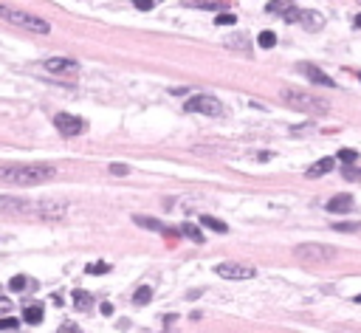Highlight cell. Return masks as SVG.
<instances>
[{
  "label": "cell",
  "mask_w": 361,
  "mask_h": 333,
  "mask_svg": "<svg viewBox=\"0 0 361 333\" xmlns=\"http://www.w3.org/2000/svg\"><path fill=\"white\" fill-rule=\"evenodd\" d=\"M355 302H361V294H358V297H355Z\"/></svg>",
  "instance_id": "38"
},
{
  "label": "cell",
  "mask_w": 361,
  "mask_h": 333,
  "mask_svg": "<svg viewBox=\"0 0 361 333\" xmlns=\"http://www.w3.org/2000/svg\"><path fill=\"white\" fill-rule=\"evenodd\" d=\"M57 333H82V330H79V325H74V322H65Z\"/></svg>",
  "instance_id": "33"
},
{
  "label": "cell",
  "mask_w": 361,
  "mask_h": 333,
  "mask_svg": "<svg viewBox=\"0 0 361 333\" xmlns=\"http://www.w3.org/2000/svg\"><path fill=\"white\" fill-rule=\"evenodd\" d=\"M0 330H17V319L14 316H3L0 319Z\"/></svg>",
  "instance_id": "25"
},
{
  "label": "cell",
  "mask_w": 361,
  "mask_h": 333,
  "mask_svg": "<svg viewBox=\"0 0 361 333\" xmlns=\"http://www.w3.org/2000/svg\"><path fill=\"white\" fill-rule=\"evenodd\" d=\"M280 99L288 105V108H294V110H302V113H327L330 110V105L324 102L322 96H316V93L305 91V88H285V91L280 93Z\"/></svg>",
  "instance_id": "2"
},
{
  "label": "cell",
  "mask_w": 361,
  "mask_h": 333,
  "mask_svg": "<svg viewBox=\"0 0 361 333\" xmlns=\"http://www.w3.org/2000/svg\"><path fill=\"white\" fill-rule=\"evenodd\" d=\"M201 223L206 226V229H212V232H220V235H226V232H229V226L223 223V220L212 218V215H203V218H201Z\"/></svg>",
  "instance_id": "17"
},
{
  "label": "cell",
  "mask_w": 361,
  "mask_h": 333,
  "mask_svg": "<svg viewBox=\"0 0 361 333\" xmlns=\"http://www.w3.org/2000/svg\"><path fill=\"white\" fill-rule=\"evenodd\" d=\"M302 71H305V76L311 79V82H316V85H324V88H333V79L327 76L324 71H319L316 65H302Z\"/></svg>",
  "instance_id": "13"
},
{
  "label": "cell",
  "mask_w": 361,
  "mask_h": 333,
  "mask_svg": "<svg viewBox=\"0 0 361 333\" xmlns=\"http://www.w3.org/2000/svg\"><path fill=\"white\" fill-rule=\"evenodd\" d=\"M353 209V195H336V198L327 200V212L333 215H344Z\"/></svg>",
  "instance_id": "11"
},
{
  "label": "cell",
  "mask_w": 361,
  "mask_h": 333,
  "mask_svg": "<svg viewBox=\"0 0 361 333\" xmlns=\"http://www.w3.org/2000/svg\"><path fill=\"white\" fill-rule=\"evenodd\" d=\"M339 161H342V164H347V167H353V164L358 161V152H355V150H350V147H344V150H339Z\"/></svg>",
  "instance_id": "20"
},
{
  "label": "cell",
  "mask_w": 361,
  "mask_h": 333,
  "mask_svg": "<svg viewBox=\"0 0 361 333\" xmlns=\"http://www.w3.org/2000/svg\"><path fill=\"white\" fill-rule=\"evenodd\" d=\"M110 172H113V175H127L130 167H127V164H110Z\"/></svg>",
  "instance_id": "31"
},
{
  "label": "cell",
  "mask_w": 361,
  "mask_h": 333,
  "mask_svg": "<svg viewBox=\"0 0 361 333\" xmlns=\"http://www.w3.org/2000/svg\"><path fill=\"white\" fill-rule=\"evenodd\" d=\"M189 113H203V116H220L223 113V105H220V99H214V96H209V93H201V96H192V99H186V105H184Z\"/></svg>",
  "instance_id": "6"
},
{
  "label": "cell",
  "mask_w": 361,
  "mask_h": 333,
  "mask_svg": "<svg viewBox=\"0 0 361 333\" xmlns=\"http://www.w3.org/2000/svg\"><path fill=\"white\" fill-rule=\"evenodd\" d=\"M184 235H189L192 240H198V243L203 240V235H201V232H198V226H192V223H186V226H184Z\"/></svg>",
  "instance_id": "29"
},
{
  "label": "cell",
  "mask_w": 361,
  "mask_h": 333,
  "mask_svg": "<svg viewBox=\"0 0 361 333\" xmlns=\"http://www.w3.org/2000/svg\"><path fill=\"white\" fill-rule=\"evenodd\" d=\"M25 285H29V277H23V274H17V277H12V283H9V288H12V291H23Z\"/></svg>",
  "instance_id": "24"
},
{
  "label": "cell",
  "mask_w": 361,
  "mask_h": 333,
  "mask_svg": "<svg viewBox=\"0 0 361 333\" xmlns=\"http://www.w3.org/2000/svg\"><path fill=\"white\" fill-rule=\"evenodd\" d=\"M336 232H361V223H336Z\"/></svg>",
  "instance_id": "30"
},
{
  "label": "cell",
  "mask_w": 361,
  "mask_h": 333,
  "mask_svg": "<svg viewBox=\"0 0 361 333\" xmlns=\"http://www.w3.org/2000/svg\"><path fill=\"white\" fill-rule=\"evenodd\" d=\"M3 311H12V299H3V297H0V314H3Z\"/></svg>",
  "instance_id": "35"
},
{
  "label": "cell",
  "mask_w": 361,
  "mask_h": 333,
  "mask_svg": "<svg viewBox=\"0 0 361 333\" xmlns=\"http://www.w3.org/2000/svg\"><path fill=\"white\" fill-rule=\"evenodd\" d=\"M102 314H104V316H110V314H113V305H110V302H104V305H102Z\"/></svg>",
  "instance_id": "36"
},
{
  "label": "cell",
  "mask_w": 361,
  "mask_h": 333,
  "mask_svg": "<svg viewBox=\"0 0 361 333\" xmlns=\"http://www.w3.org/2000/svg\"><path fill=\"white\" fill-rule=\"evenodd\" d=\"M45 71L54 76H74V73H79V62L68 60V57H51V60H45Z\"/></svg>",
  "instance_id": "7"
},
{
  "label": "cell",
  "mask_w": 361,
  "mask_h": 333,
  "mask_svg": "<svg viewBox=\"0 0 361 333\" xmlns=\"http://www.w3.org/2000/svg\"><path fill=\"white\" fill-rule=\"evenodd\" d=\"M333 167H336V161H333V158H319L316 164H311V167H308V170H305V175H308V178H319V175H327V172H330Z\"/></svg>",
  "instance_id": "12"
},
{
  "label": "cell",
  "mask_w": 361,
  "mask_h": 333,
  "mask_svg": "<svg viewBox=\"0 0 361 333\" xmlns=\"http://www.w3.org/2000/svg\"><path fill=\"white\" fill-rule=\"evenodd\" d=\"M223 43H226V48H245V40L243 37H226V40H223Z\"/></svg>",
  "instance_id": "28"
},
{
  "label": "cell",
  "mask_w": 361,
  "mask_h": 333,
  "mask_svg": "<svg viewBox=\"0 0 361 333\" xmlns=\"http://www.w3.org/2000/svg\"><path fill=\"white\" fill-rule=\"evenodd\" d=\"M135 223L141 226V229H150V232H161V235H170V229H166L161 220H155V218H144V215H135Z\"/></svg>",
  "instance_id": "15"
},
{
  "label": "cell",
  "mask_w": 361,
  "mask_h": 333,
  "mask_svg": "<svg viewBox=\"0 0 361 333\" xmlns=\"http://www.w3.org/2000/svg\"><path fill=\"white\" fill-rule=\"evenodd\" d=\"M265 9H268V12H274V14H282V17H285V14L294 9V3H268Z\"/></svg>",
  "instance_id": "22"
},
{
  "label": "cell",
  "mask_w": 361,
  "mask_h": 333,
  "mask_svg": "<svg viewBox=\"0 0 361 333\" xmlns=\"http://www.w3.org/2000/svg\"><path fill=\"white\" fill-rule=\"evenodd\" d=\"M358 79H361V73H358Z\"/></svg>",
  "instance_id": "39"
},
{
  "label": "cell",
  "mask_w": 361,
  "mask_h": 333,
  "mask_svg": "<svg viewBox=\"0 0 361 333\" xmlns=\"http://www.w3.org/2000/svg\"><path fill=\"white\" fill-rule=\"evenodd\" d=\"M74 305H76L79 311H88V308L93 305V297L88 294V291H79V288H76V291H74Z\"/></svg>",
  "instance_id": "18"
},
{
  "label": "cell",
  "mask_w": 361,
  "mask_h": 333,
  "mask_svg": "<svg viewBox=\"0 0 361 333\" xmlns=\"http://www.w3.org/2000/svg\"><path fill=\"white\" fill-rule=\"evenodd\" d=\"M257 43H260V48H274V43H276V34H274V31H263Z\"/></svg>",
  "instance_id": "21"
},
{
  "label": "cell",
  "mask_w": 361,
  "mask_h": 333,
  "mask_svg": "<svg viewBox=\"0 0 361 333\" xmlns=\"http://www.w3.org/2000/svg\"><path fill=\"white\" fill-rule=\"evenodd\" d=\"M57 178V170L51 164H0V181L14 187H34Z\"/></svg>",
  "instance_id": "1"
},
{
  "label": "cell",
  "mask_w": 361,
  "mask_h": 333,
  "mask_svg": "<svg viewBox=\"0 0 361 333\" xmlns=\"http://www.w3.org/2000/svg\"><path fill=\"white\" fill-rule=\"evenodd\" d=\"M153 6H155L153 0H135V9H141V12H150Z\"/></svg>",
  "instance_id": "34"
},
{
  "label": "cell",
  "mask_w": 361,
  "mask_h": 333,
  "mask_svg": "<svg viewBox=\"0 0 361 333\" xmlns=\"http://www.w3.org/2000/svg\"><path fill=\"white\" fill-rule=\"evenodd\" d=\"M344 178H350V181H361V170H355V167H347V170H344Z\"/></svg>",
  "instance_id": "32"
},
{
  "label": "cell",
  "mask_w": 361,
  "mask_h": 333,
  "mask_svg": "<svg viewBox=\"0 0 361 333\" xmlns=\"http://www.w3.org/2000/svg\"><path fill=\"white\" fill-rule=\"evenodd\" d=\"M54 124L62 136H68V139H71V136H79L82 130H85V121H82L79 116H71V113H57Z\"/></svg>",
  "instance_id": "8"
},
{
  "label": "cell",
  "mask_w": 361,
  "mask_h": 333,
  "mask_svg": "<svg viewBox=\"0 0 361 333\" xmlns=\"http://www.w3.org/2000/svg\"><path fill=\"white\" fill-rule=\"evenodd\" d=\"M150 299H153V288H150V285H141V288L133 294V302L135 305H147Z\"/></svg>",
  "instance_id": "19"
},
{
  "label": "cell",
  "mask_w": 361,
  "mask_h": 333,
  "mask_svg": "<svg viewBox=\"0 0 361 333\" xmlns=\"http://www.w3.org/2000/svg\"><path fill=\"white\" fill-rule=\"evenodd\" d=\"M302 25H305L308 31H322V25H324V17L319 12H302V20H299Z\"/></svg>",
  "instance_id": "14"
},
{
  "label": "cell",
  "mask_w": 361,
  "mask_h": 333,
  "mask_svg": "<svg viewBox=\"0 0 361 333\" xmlns=\"http://www.w3.org/2000/svg\"><path fill=\"white\" fill-rule=\"evenodd\" d=\"M214 23H217V25H234V23H237V14L223 12V14H217V17H214Z\"/></svg>",
  "instance_id": "23"
},
{
  "label": "cell",
  "mask_w": 361,
  "mask_h": 333,
  "mask_svg": "<svg viewBox=\"0 0 361 333\" xmlns=\"http://www.w3.org/2000/svg\"><path fill=\"white\" fill-rule=\"evenodd\" d=\"M214 271L223 279H251L257 274L251 266H240V263H220V266H214Z\"/></svg>",
  "instance_id": "9"
},
{
  "label": "cell",
  "mask_w": 361,
  "mask_h": 333,
  "mask_svg": "<svg viewBox=\"0 0 361 333\" xmlns=\"http://www.w3.org/2000/svg\"><path fill=\"white\" fill-rule=\"evenodd\" d=\"M104 271H110L107 263H91V266H88V274H104Z\"/></svg>",
  "instance_id": "27"
},
{
  "label": "cell",
  "mask_w": 361,
  "mask_h": 333,
  "mask_svg": "<svg viewBox=\"0 0 361 333\" xmlns=\"http://www.w3.org/2000/svg\"><path fill=\"white\" fill-rule=\"evenodd\" d=\"M0 17L6 20V23L17 25V29H23V31H31V34H48L51 31V25L45 23L43 17L23 12V9L14 6V3H0Z\"/></svg>",
  "instance_id": "3"
},
{
  "label": "cell",
  "mask_w": 361,
  "mask_h": 333,
  "mask_svg": "<svg viewBox=\"0 0 361 333\" xmlns=\"http://www.w3.org/2000/svg\"><path fill=\"white\" fill-rule=\"evenodd\" d=\"M65 215V206L57 200H40V220H60Z\"/></svg>",
  "instance_id": "10"
},
{
  "label": "cell",
  "mask_w": 361,
  "mask_h": 333,
  "mask_svg": "<svg viewBox=\"0 0 361 333\" xmlns=\"http://www.w3.org/2000/svg\"><path fill=\"white\" fill-rule=\"evenodd\" d=\"M0 215H20V218H40V200H25L14 195H0Z\"/></svg>",
  "instance_id": "4"
},
{
  "label": "cell",
  "mask_w": 361,
  "mask_h": 333,
  "mask_svg": "<svg viewBox=\"0 0 361 333\" xmlns=\"http://www.w3.org/2000/svg\"><path fill=\"white\" fill-rule=\"evenodd\" d=\"M195 9H209V12H220L226 9V3H195Z\"/></svg>",
  "instance_id": "26"
},
{
  "label": "cell",
  "mask_w": 361,
  "mask_h": 333,
  "mask_svg": "<svg viewBox=\"0 0 361 333\" xmlns=\"http://www.w3.org/2000/svg\"><path fill=\"white\" fill-rule=\"evenodd\" d=\"M23 319L29 322V325H40V322H43V305H25Z\"/></svg>",
  "instance_id": "16"
},
{
  "label": "cell",
  "mask_w": 361,
  "mask_h": 333,
  "mask_svg": "<svg viewBox=\"0 0 361 333\" xmlns=\"http://www.w3.org/2000/svg\"><path fill=\"white\" fill-rule=\"evenodd\" d=\"M333 251L330 246H319V243H302V246L294 248V257L302 263H313V266H319V263H327L333 260Z\"/></svg>",
  "instance_id": "5"
},
{
  "label": "cell",
  "mask_w": 361,
  "mask_h": 333,
  "mask_svg": "<svg viewBox=\"0 0 361 333\" xmlns=\"http://www.w3.org/2000/svg\"><path fill=\"white\" fill-rule=\"evenodd\" d=\"M353 23H355V29H361V14H355V20H353Z\"/></svg>",
  "instance_id": "37"
}]
</instances>
